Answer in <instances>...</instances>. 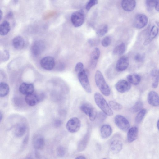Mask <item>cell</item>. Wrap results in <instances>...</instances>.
<instances>
[{"instance_id":"1","label":"cell","mask_w":159,"mask_h":159,"mask_svg":"<svg viewBox=\"0 0 159 159\" xmlns=\"http://www.w3.org/2000/svg\"><path fill=\"white\" fill-rule=\"evenodd\" d=\"M95 80L97 86L102 94L107 96L109 95L110 94V88L100 71H96L95 75Z\"/></svg>"},{"instance_id":"2","label":"cell","mask_w":159,"mask_h":159,"mask_svg":"<svg viewBox=\"0 0 159 159\" xmlns=\"http://www.w3.org/2000/svg\"><path fill=\"white\" fill-rule=\"evenodd\" d=\"M95 102L97 106L106 115L111 116L113 115V111L105 99L100 93L96 92L94 95Z\"/></svg>"},{"instance_id":"3","label":"cell","mask_w":159,"mask_h":159,"mask_svg":"<svg viewBox=\"0 0 159 159\" xmlns=\"http://www.w3.org/2000/svg\"><path fill=\"white\" fill-rule=\"evenodd\" d=\"M80 109L84 113L89 116L90 120L93 121L97 116L96 110L90 104L85 103L80 107Z\"/></svg>"},{"instance_id":"4","label":"cell","mask_w":159,"mask_h":159,"mask_svg":"<svg viewBox=\"0 0 159 159\" xmlns=\"http://www.w3.org/2000/svg\"><path fill=\"white\" fill-rule=\"evenodd\" d=\"M115 123L117 126L123 131H127L129 129L130 124L129 121L124 116L116 115L114 118Z\"/></svg>"},{"instance_id":"5","label":"cell","mask_w":159,"mask_h":159,"mask_svg":"<svg viewBox=\"0 0 159 159\" xmlns=\"http://www.w3.org/2000/svg\"><path fill=\"white\" fill-rule=\"evenodd\" d=\"M81 123L77 118L74 117L70 119L66 124V128L68 131L71 133L78 131L81 127Z\"/></svg>"},{"instance_id":"6","label":"cell","mask_w":159,"mask_h":159,"mask_svg":"<svg viewBox=\"0 0 159 159\" xmlns=\"http://www.w3.org/2000/svg\"><path fill=\"white\" fill-rule=\"evenodd\" d=\"M78 75L79 81L83 88L87 93H91V87L85 71L84 70L78 74Z\"/></svg>"},{"instance_id":"7","label":"cell","mask_w":159,"mask_h":159,"mask_svg":"<svg viewBox=\"0 0 159 159\" xmlns=\"http://www.w3.org/2000/svg\"><path fill=\"white\" fill-rule=\"evenodd\" d=\"M84 15L81 11H76L73 13L71 15V22L75 27L81 26L84 21Z\"/></svg>"},{"instance_id":"8","label":"cell","mask_w":159,"mask_h":159,"mask_svg":"<svg viewBox=\"0 0 159 159\" xmlns=\"http://www.w3.org/2000/svg\"><path fill=\"white\" fill-rule=\"evenodd\" d=\"M148 21L147 17L145 15L139 14L135 16L133 25L136 28L140 29L145 27Z\"/></svg>"},{"instance_id":"9","label":"cell","mask_w":159,"mask_h":159,"mask_svg":"<svg viewBox=\"0 0 159 159\" xmlns=\"http://www.w3.org/2000/svg\"><path fill=\"white\" fill-rule=\"evenodd\" d=\"M40 64L43 69L50 70L52 69L55 66L54 59L51 56L46 57L41 60Z\"/></svg>"},{"instance_id":"10","label":"cell","mask_w":159,"mask_h":159,"mask_svg":"<svg viewBox=\"0 0 159 159\" xmlns=\"http://www.w3.org/2000/svg\"><path fill=\"white\" fill-rule=\"evenodd\" d=\"M115 88L118 92L124 93L128 91L131 88L129 83L126 80H121L116 84Z\"/></svg>"},{"instance_id":"11","label":"cell","mask_w":159,"mask_h":159,"mask_svg":"<svg viewBox=\"0 0 159 159\" xmlns=\"http://www.w3.org/2000/svg\"><path fill=\"white\" fill-rule=\"evenodd\" d=\"M129 64L128 58L126 56H123L118 60L116 65V69L119 72L125 70L127 68Z\"/></svg>"},{"instance_id":"12","label":"cell","mask_w":159,"mask_h":159,"mask_svg":"<svg viewBox=\"0 0 159 159\" xmlns=\"http://www.w3.org/2000/svg\"><path fill=\"white\" fill-rule=\"evenodd\" d=\"M45 48V45L42 41L39 40L35 42L32 46L31 51L32 53L35 56L40 54Z\"/></svg>"},{"instance_id":"13","label":"cell","mask_w":159,"mask_h":159,"mask_svg":"<svg viewBox=\"0 0 159 159\" xmlns=\"http://www.w3.org/2000/svg\"><path fill=\"white\" fill-rule=\"evenodd\" d=\"M41 100L40 97L33 93L27 95L25 97L26 103L30 106H34L37 104Z\"/></svg>"},{"instance_id":"14","label":"cell","mask_w":159,"mask_h":159,"mask_svg":"<svg viewBox=\"0 0 159 159\" xmlns=\"http://www.w3.org/2000/svg\"><path fill=\"white\" fill-rule=\"evenodd\" d=\"M19 90L22 94L27 95L33 93L34 87L32 84L23 83L19 87Z\"/></svg>"},{"instance_id":"15","label":"cell","mask_w":159,"mask_h":159,"mask_svg":"<svg viewBox=\"0 0 159 159\" xmlns=\"http://www.w3.org/2000/svg\"><path fill=\"white\" fill-rule=\"evenodd\" d=\"M147 99L150 105L155 107L159 106V96L156 92L153 91L150 92L148 94Z\"/></svg>"},{"instance_id":"16","label":"cell","mask_w":159,"mask_h":159,"mask_svg":"<svg viewBox=\"0 0 159 159\" xmlns=\"http://www.w3.org/2000/svg\"><path fill=\"white\" fill-rule=\"evenodd\" d=\"M100 51L98 48H95L92 52L90 58V65L91 67H95L100 55Z\"/></svg>"},{"instance_id":"17","label":"cell","mask_w":159,"mask_h":159,"mask_svg":"<svg viewBox=\"0 0 159 159\" xmlns=\"http://www.w3.org/2000/svg\"><path fill=\"white\" fill-rule=\"evenodd\" d=\"M136 4L135 0H122L121 7L127 11H131L134 9Z\"/></svg>"},{"instance_id":"18","label":"cell","mask_w":159,"mask_h":159,"mask_svg":"<svg viewBox=\"0 0 159 159\" xmlns=\"http://www.w3.org/2000/svg\"><path fill=\"white\" fill-rule=\"evenodd\" d=\"M127 135V141L129 143H131L135 141L138 136V129L136 126L129 128L128 130Z\"/></svg>"},{"instance_id":"19","label":"cell","mask_w":159,"mask_h":159,"mask_svg":"<svg viewBox=\"0 0 159 159\" xmlns=\"http://www.w3.org/2000/svg\"><path fill=\"white\" fill-rule=\"evenodd\" d=\"M122 148V143L119 140H115L112 141L110 146L111 152L115 154L119 153L121 150Z\"/></svg>"},{"instance_id":"20","label":"cell","mask_w":159,"mask_h":159,"mask_svg":"<svg viewBox=\"0 0 159 159\" xmlns=\"http://www.w3.org/2000/svg\"><path fill=\"white\" fill-rule=\"evenodd\" d=\"M26 129L25 125L23 123L17 124L15 128L14 134L16 136L20 137L23 136L25 134Z\"/></svg>"},{"instance_id":"21","label":"cell","mask_w":159,"mask_h":159,"mask_svg":"<svg viewBox=\"0 0 159 159\" xmlns=\"http://www.w3.org/2000/svg\"><path fill=\"white\" fill-rule=\"evenodd\" d=\"M13 46L17 50L22 49L25 45V41L23 38L20 36L14 37L12 41Z\"/></svg>"},{"instance_id":"22","label":"cell","mask_w":159,"mask_h":159,"mask_svg":"<svg viewBox=\"0 0 159 159\" xmlns=\"http://www.w3.org/2000/svg\"><path fill=\"white\" fill-rule=\"evenodd\" d=\"M112 132V129L111 126L108 124L103 125L100 129L101 135L103 139L109 137L111 135Z\"/></svg>"},{"instance_id":"23","label":"cell","mask_w":159,"mask_h":159,"mask_svg":"<svg viewBox=\"0 0 159 159\" xmlns=\"http://www.w3.org/2000/svg\"><path fill=\"white\" fill-rule=\"evenodd\" d=\"M11 29L9 23L5 20L0 24V35L2 36L6 35L10 31Z\"/></svg>"},{"instance_id":"24","label":"cell","mask_w":159,"mask_h":159,"mask_svg":"<svg viewBox=\"0 0 159 159\" xmlns=\"http://www.w3.org/2000/svg\"><path fill=\"white\" fill-rule=\"evenodd\" d=\"M127 79L128 82L134 85L139 84L141 80L140 76L136 74L128 75L127 76Z\"/></svg>"},{"instance_id":"25","label":"cell","mask_w":159,"mask_h":159,"mask_svg":"<svg viewBox=\"0 0 159 159\" xmlns=\"http://www.w3.org/2000/svg\"><path fill=\"white\" fill-rule=\"evenodd\" d=\"M158 27L156 26H153L151 28L149 33V36L144 42V43L147 44L154 39L157 35L158 33Z\"/></svg>"},{"instance_id":"26","label":"cell","mask_w":159,"mask_h":159,"mask_svg":"<svg viewBox=\"0 0 159 159\" xmlns=\"http://www.w3.org/2000/svg\"><path fill=\"white\" fill-rule=\"evenodd\" d=\"M34 146L38 149H42L45 145V141L43 138L41 136L35 138L34 140Z\"/></svg>"},{"instance_id":"27","label":"cell","mask_w":159,"mask_h":159,"mask_svg":"<svg viewBox=\"0 0 159 159\" xmlns=\"http://www.w3.org/2000/svg\"><path fill=\"white\" fill-rule=\"evenodd\" d=\"M9 92V87L7 83L0 82V97H4L7 95Z\"/></svg>"},{"instance_id":"28","label":"cell","mask_w":159,"mask_h":159,"mask_svg":"<svg viewBox=\"0 0 159 159\" xmlns=\"http://www.w3.org/2000/svg\"><path fill=\"white\" fill-rule=\"evenodd\" d=\"M125 43H122L115 48L113 51V53L115 55H121L125 52Z\"/></svg>"},{"instance_id":"29","label":"cell","mask_w":159,"mask_h":159,"mask_svg":"<svg viewBox=\"0 0 159 159\" xmlns=\"http://www.w3.org/2000/svg\"><path fill=\"white\" fill-rule=\"evenodd\" d=\"M108 26L107 25H103L100 27L97 30L96 33L100 37L103 36L107 32Z\"/></svg>"},{"instance_id":"30","label":"cell","mask_w":159,"mask_h":159,"mask_svg":"<svg viewBox=\"0 0 159 159\" xmlns=\"http://www.w3.org/2000/svg\"><path fill=\"white\" fill-rule=\"evenodd\" d=\"M146 112V110L145 109H142L137 115L135 118V121L137 123H140L143 119Z\"/></svg>"},{"instance_id":"31","label":"cell","mask_w":159,"mask_h":159,"mask_svg":"<svg viewBox=\"0 0 159 159\" xmlns=\"http://www.w3.org/2000/svg\"><path fill=\"white\" fill-rule=\"evenodd\" d=\"M143 103L141 101H139L136 102L131 109V111L133 113H136L139 112L143 107Z\"/></svg>"},{"instance_id":"32","label":"cell","mask_w":159,"mask_h":159,"mask_svg":"<svg viewBox=\"0 0 159 159\" xmlns=\"http://www.w3.org/2000/svg\"><path fill=\"white\" fill-rule=\"evenodd\" d=\"M109 104L111 108L115 110H119L122 108V107L121 104L113 101H110Z\"/></svg>"},{"instance_id":"33","label":"cell","mask_w":159,"mask_h":159,"mask_svg":"<svg viewBox=\"0 0 159 159\" xmlns=\"http://www.w3.org/2000/svg\"><path fill=\"white\" fill-rule=\"evenodd\" d=\"M156 0H146L145 4L147 9L149 10H152L155 7Z\"/></svg>"},{"instance_id":"34","label":"cell","mask_w":159,"mask_h":159,"mask_svg":"<svg viewBox=\"0 0 159 159\" xmlns=\"http://www.w3.org/2000/svg\"><path fill=\"white\" fill-rule=\"evenodd\" d=\"M111 42V39L110 37L108 36H107L102 39L101 43L103 47H107L110 45Z\"/></svg>"},{"instance_id":"35","label":"cell","mask_w":159,"mask_h":159,"mask_svg":"<svg viewBox=\"0 0 159 159\" xmlns=\"http://www.w3.org/2000/svg\"><path fill=\"white\" fill-rule=\"evenodd\" d=\"M98 2V0H89L86 6V10H89L92 7L96 5Z\"/></svg>"},{"instance_id":"36","label":"cell","mask_w":159,"mask_h":159,"mask_svg":"<svg viewBox=\"0 0 159 159\" xmlns=\"http://www.w3.org/2000/svg\"><path fill=\"white\" fill-rule=\"evenodd\" d=\"M75 70L77 74L82 71L84 70L83 63L81 62L78 63L75 65Z\"/></svg>"},{"instance_id":"37","label":"cell","mask_w":159,"mask_h":159,"mask_svg":"<svg viewBox=\"0 0 159 159\" xmlns=\"http://www.w3.org/2000/svg\"><path fill=\"white\" fill-rule=\"evenodd\" d=\"M153 78V82L152 84V87L154 88H157L158 85L159 83V76H155Z\"/></svg>"},{"instance_id":"38","label":"cell","mask_w":159,"mask_h":159,"mask_svg":"<svg viewBox=\"0 0 159 159\" xmlns=\"http://www.w3.org/2000/svg\"><path fill=\"white\" fill-rule=\"evenodd\" d=\"M57 154L58 156L62 157L65 154V150L64 148L62 147H59L57 151Z\"/></svg>"},{"instance_id":"39","label":"cell","mask_w":159,"mask_h":159,"mask_svg":"<svg viewBox=\"0 0 159 159\" xmlns=\"http://www.w3.org/2000/svg\"><path fill=\"white\" fill-rule=\"evenodd\" d=\"M134 59L137 62H141L143 60L144 57L143 56L140 54H137L135 55Z\"/></svg>"},{"instance_id":"40","label":"cell","mask_w":159,"mask_h":159,"mask_svg":"<svg viewBox=\"0 0 159 159\" xmlns=\"http://www.w3.org/2000/svg\"><path fill=\"white\" fill-rule=\"evenodd\" d=\"M151 76L152 77L159 76V70L157 68L153 69L151 72Z\"/></svg>"},{"instance_id":"41","label":"cell","mask_w":159,"mask_h":159,"mask_svg":"<svg viewBox=\"0 0 159 159\" xmlns=\"http://www.w3.org/2000/svg\"><path fill=\"white\" fill-rule=\"evenodd\" d=\"M2 57L4 61H7L9 59V55L7 51L5 50L4 51Z\"/></svg>"},{"instance_id":"42","label":"cell","mask_w":159,"mask_h":159,"mask_svg":"<svg viewBox=\"0 0 159 159\" xmlns=\"http://www.w3.org/2000/svg\"><path fill=\"white\" fill-rule=\"evenodd\" d=\"M154 7L156 10L158 12L159 11V0H156Z\"/></svg>"},{"instance_id":"43","label":"cell","mask_w":159,"mask_h":159,"mask_svg":"<svg viewBox=\"0 0 159 159\" xmlns=\"http://www.w3.org/2000/svg\"><path fill=\"white\" fill-rule=\"evenodd\" d=\"M13 16V12L11 11H9L7 15V19H11Z\"/></svg>"},{"instance_id":"44","label":"cell","mask_w":159,"mask_h":159,"mask_svg":"<svg viewBox=\"0 0 159 159\" xmlns=\"http://www.w3.org/2000/svg\"><path fill=\"white\" fill-rule=\"evenodd\" d=\"M61 124V122L60 120H57L56 121L55 124L56 126H60Z\"/></svg>"},{"instance_id":"45","label":"cell","mask_w":159,"mask_h":159,"mask_svg":"<svg viewBox=\"0 0 159 159\" xmlns=\"http://www.w3.org/2000/svg\"><path fill=\"white\" fill-rule=\"evenodd\" d=\"M86 158L83 156H78L77 157H76V158H75V159H85Z\"/></svg>"},{"instance_id":"46","label":"cell","mask_w":159,"mask_h":159,"mask_svg":"<svg viewBox=\"0 0 159 159\" xmlns=\"http://www.w3.org/2000/svg\"><path fill=\"white\" fill-rule=\"evenodd\" d=\"M3 14L2 11L0 9V21L1 20L2 16Z\"/></svg>"},{"instance_id":"47","label":"cell","mask_w":159,"mask_h":159,"mask_svg":"<svg viewBox=\"0 0 159 159\" xmlns=\"http://www.w3.org/2000/svg\"><path fill=\"white\" fill-rule=\"evenodd\" d=\"M18 1L19 0H13V2L14 4L16 5L18 3Z\"/></svg>"},{"instance_id":"48","label":"cell","mask_w":159,"mask_h":159,"mask_svg":"<svg viewBox=\"0 0 159 159\" xmlns=\"http://www.w3.org/2000/svg\"><path fill=\"white\" fill-rule=\"evenodd\" d=\"M2 118V112L0 111V123L1 122Z\"/></svg>"},{"instance_id":"49","label":"cell","mask_w":159,"mask_h":159,"mask_svg":"<svg viewBox=\"0 0 159 159\" xmlns=\"http://www.w3.org/2000/svg\"><path fill=\"white\" fill-rule=\"evenodd\" d=\"M158 123H159V120H158L157 121V128L158 129V130L159 129V127H158Z\"/></svg>"},{"instance_id":"50","label":"cell","mask_w":159,"mask_h":159,"mask_svg":"<svg viewBox=\"0 0 159 159\" xmlns=\"http://www.w3.org/2000/svg\"></svg>"}]
</instances>
